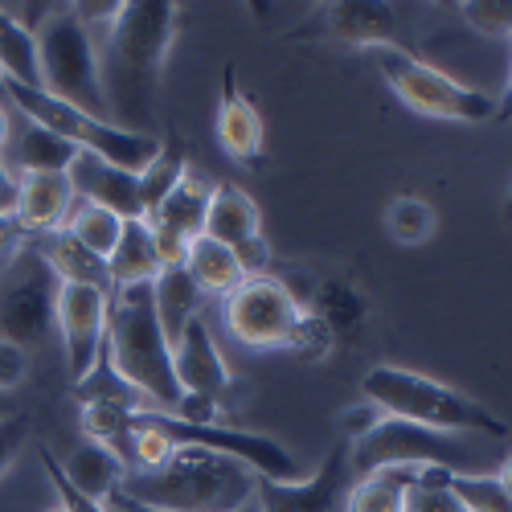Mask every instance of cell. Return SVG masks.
I'll return each instance as SVG.
<instances>
[{"label":"cell","instance_id":"cell-19","mask_svg":"<svg viewBox=\"0 0 512 512\" xmlns=\"http://www.w3.org/2000/svg\"><path fill=\"white\" fill-rule=\"evenodd\" d=\"M324 33L353 50H381L398 46V17L381 0H336V5H324Z\"/></svg>","mask_w":512,"mask_h":512},{"label":"cell","instance_id":"cell-29","mask_svg":"<svg viewBox=\"0 0 512 512\" xmlns=\"http://www.w3.org/2000/svg\"><path fill=\"white\" fill-rule=\"evenodd\" d=\"M386 230L398 246H426L439 234V213L418 193H398L386 205Z\"/></svg>","mask_w":512,"mask_h":512},{"label":"cell","instance_id":"cell-11","mask_svg":"<svg viewBox=\"0 0 512 512\" xmlns=\"http://www.w3.org/2000/svg\"><path fill=\"white\" fill-rule=\"evenodd\" d=\"M107 312H111V291L82 287V283H58L54 328L62 336V353H66V369H70L74 386H87L95 369L103 365Z\"/></svg>","mask_w":512,"mask_h":512},{"label":"cell","instance_id":"cell-5","mask_svg":"<svg viewBox=\"0 0 512 512\" xmlns=\"http://www.w3.org/2000/svg\"><path fill=\"white\" fill-rule=\"evenodd\" d=\"M37 74L41 91L107 119V95L99 74V41L74 17V5H50L37 21ZM111 123V119H107Z\"/></svg>","mask_w":512,"mask_h":512},{"label":"cell","instance_id":"cell-44","mask_svg":"<svg viewBox=\"0 0 512 512\" xmlns=\"http://www.w3.org/2000/svg\"><path fill=\"white\" fill-rule=\"evenodd\" d=\"M0 107H9V95H5V78H0Z\"/></svg>","mask_w":512,"mask_h":512},{"label":"cell","instance_id":"cell-25","mask_svg":"<svg viewBox=\"0 0 512 512\" xmlns=\"http://www.w3.org/2000/svg\"><path fill=\"white\" fill-rule=\"evenodd\" d=\"M422 467H381V472L357 476L345 512H406V488L418 480Z\"/></svg>","mask_w":512,"mask_h":512},{"label":"cell","instance_id":"cell-33","mask_svg":"<svg viewBox=\"0 0 512 512\" xmlns=\"http://www.w3.org/2000/svg\"><path fill=\"white\" fill-rule=\"evenodd\" d=\"M406 512H467V508L447 488V472H439V467H422L418 480L406 488Z\"/></svg>","mask_w":512,"mask_h":512},{"label":"cell","instance_id":"cell-9","mask_svg":"<svg viewBox=\"0 0 512 512\" xmlns=\"http://www.w3.org/2000/svg\"><path fill=\"white\" fill-rule=\"evenodd\" d=\"M349 463L353 476H369L381 467H439L447 476H467L472 451L459 443V435H443L402 418H381L369 435L349 443Z\"/></svg>","mask_w":512,"mask_h":512},{"label":"cell","instance_id":"cell-18","mask_svg":"<svg viewBox=\"0 0 512 512\" xmlns=\"http://www.w3.org/2000/svg\"><path fill=\"white\" fill-rule=\"evenodd\" d=\"M304 308H308V316H316L324 324L332 345H357V340L365 336V328H369V316H373L365 291L345 275L320 279Z\"/></svg>","mask_w":512,"mask_h":512},{"label":"cell","instance_id":"cell-4","mask_svg":"<svg viewBox=\"0 0 512 512\" xmlns=\"http://www.w3.org/2000/svg\"><path fill=\"white\" fill-rule=\"evenodd\" d=\"M361 398L386 418L418 422L443 435H488V439L508 435V422L492 414L484 402H472L467 394L443 386V381L402 365H373L361 377Z\"/></svg>","mask_w":512,"mask_h":512},{"label":"cell","instance_id":"cell-1","mask_svg":"<svg viewBox=\"0 0 512 512\" xmlns=\"http://www.w3.org/2000/svg\"><path fill=\"white\" fill-rule=\"evenodd\" d=\"M181 25L173 0H123V13L99 46V74L107 95V119L123 132L156 136L164 62Z\"/></svg>","mask_w":512,"mask_h":512},{"label":"cell","instance_id":"cell-30","mask_svg":"<svg viewBox=\"0 0 512 512\" xmlns=\"http://www.w3.org/2000/svg\"><path fill=\"white\" fill-rule=\"evenodd\" d=\"M62 230L107 263L111 250H115V242H119V234H123V218H119V213H111V209H103V205L74 201V209H70V218H66Z\"/></svg>","mask_w":512,"mask_h":512},{"label":"cell","instance_id":"cell-36","mask_svg":"<svg viewBox=\"0 0 512 512\" xmlns=\"http://www.w3.org/2000/svg\"><path fill=\"white\" fill-rule=\"evenodd\" d=\"M29 447V418L25 414H0V480L13 472V463Z\"/></svg>","mask_w":512,"mask_h":512},{"label":"cell","instance_id":"cell-22","mask_svg":"<svg viewBox=\"0 0 512 512\" xmlns=\"http://www.w3.org/2000/svg\"><path fill=\"white\" fill-rule=\"evenodd\" d=\"M185 271L189 279L197 283L201 295H218V300H226V295L246 279V267L238 263V254L222 242H213L205 234H197L185 250Z\"/></svg>","mask_w":512,"mask_h":512},{"label":"cell","instance_id":"cell-40","mask_svg":"<svg viewBox=\"0 0 512 512\" xmlns=\"http://www.w3.org/2000/svg\"><path fill=\"white\" fill-rule=\"evenodd\" d=\"M17 185H21V177L13 173V164L5 160V152H0V213L17 209Z\"/></svg>","mask_w":512,"mask_h":512},{"label":"cell","instance_id":"cell-27","mask_svg":"<svg viewBox=\"0 0 512 512\" xmlns=\"http://www.w3.org/2000/svg\"><path fill=\"white\" fill-rule=\"evenodd\" d=\"M78 160V148L66 144L62 136L46 132V127L29 123L25 132L13 140V173H70V164Z\"/></svg>","mask_w":512,"mask_h":512},{"label":"cell","instance_id":"cell-17","mask_svg":"<svg viewBox=\"0 0 512 512\" xmlns=\"http://www.w3.org/2000/svg\"><path fill=\"white\" fill-rule=\"evenodd\" d=\"M74 201L78 197H74L70 173H21L13 218L25 230V238H41L66 226Z\"/></svg>","mask_w":512,"mask_h":512},{"label":"cell","instance_id":"cell-13","mask_svg":"<svg viewBox=\"0 0 512 512\" xmlns=\"http://www.w3.org/2000/svg\"><path fill=\"white\" fill-rule=\"evenodd\" d=\"M205 238L222 242L238 254L246 275H271V246L263 238V213L254 197L238 185H213L209 213H205Z\"/></svg>","mask_w":512,"mask_h":512},{"label":"cell","instance_id":"cell-21","mask_svg":"<svg viewBox=\"0 0 512 512\" xmlns=\"http://www.w3.org/2000/svg\"><path fill=\"white\" fill-rule=\"evenodd\" d=\"M209 197H213V185L201 181L197 173H185L173 193H168L152 213H148V226L156 230H168V234H177L185 242H193L197 234H205V213H209Z\"/></svg>","mask_w":512,"mask_h":512},{"label":"cell","instance_id":"cell-28","mask_svg":"<svg viewBox=\"0 0 512 512\" xmlns=\"http://www.w3.org/2000/svg\"><path fill=\"white\" fill-rule=\"evenodd\" d=\"M152 295H156V312H160V324H164L168 340H177L181 328H185L193 316H201V300H205V295L197 291V283L189 279L185 267L160 271V275L152 279Z\"/></svg>","mask_w":512,"mask_h":512},{"label":"cell","instance_id":"cell-38","mask_svg":"<svg viewBox=\"0 0 512 512\" xmlns=\"http://www.w3.org/2000/svg\"><path fill=\"white\" fill-rule=\"evenodd\" d=\"M381 418H386V414H381L377 406H369V402H353V406H345V410L336 414V426H340V435H345V439L353 443V439L369 435Z\"/></svg>","mask_w":512,"mask_h":512},{"label":"cell","instance_id":"cell-41","mask_svg":"<svg viewBox=\"0 0 512 512\" xmlns=\"http://www.w3.org/2000/svg\"><path fill=\"white\" fill-rule=\"evenodd\" d=\"M13 140V123H9V107H0V152H5V144Z\"/></svg>","mask_w":512,"mask_h":512},{"label":"cell","instance_id":"cell-45","mask_svg":"<svg viewBox=\"0 0 512 512\" xmlns=\"http://www.w3.org/2000/svg\"><path fill=\"white\" fill-rule=\"evenodd\" d=\"M504 213H508V218H512V193H508V201H504Z\"/></svg>","mask_w":512,"mask_h":512},{"label":"cell","instance_id":"cell-35","mask_svg":"<svg viewBox=\"0 0 512 512\" xmlns=\"http://www.w3.org/2000/svg\"><path fill=\"white\" fill-rule=\"evenodd\" d=\"M37 455H41V467H46V480L54 484V496H58V504H62V508H70V512H107L99 500H87L82 492H74V488H70V480L62 476V463L54 459V451H50L46 443H37Z\"/></svg>","mask_w":512,"mask_h":512},{"label":"cell","instance_id":"cell-3","mask_svg":"<svg viewBox=\"0 0 512 512\" xmlns=\"http://www.w3.org/2000/svg\"><path fill=\"white\" fill-rule=\"evenodd\" d=\"M254 476L246 463L209 451L177 447L156 472H127L119 492L152 512H246L254 500Z\"/></svg>","mask_w":512,"mask_h":512},{"label":"cell","instance_id":"cell-10","mask_svg":"<svg viewBox=\"0 0 512 512\" xmlns=\"http://www.w3.org/2000/svg\"><path fill=\"white\" fill-rule=\"evenodd\" d=\"M17 259V271L0 287V336L21 349H37L54 332L58 275L37 259L33 246H25Z\"/></svg>","mask_w":512,"mask_h":512},{"label":"cell","instance_id":"cell-12","mask_svg":"<svg viewBox=\"0 0 512 512\" xmlns=\"http://www.w3.org/2000/svg\"><path fill=\"white\" fill-rule=\"evenodd\" d=\"M353 463H349V439H340L328 447L320 472L312 480H291V484H275V480H254V500L263 512H340L345 496L353 488Z\"/></svg>","mask_w":512,"mask_h":512},{"label":"cell","instance_id":"cell-34","mask_svg":"<svg viewBox=\"0 0 512 512\" xmlns=\"http://www.w3.org/2000/svg\"><path fill=\"white\" fill-rule=\"evenodd\" d=\"M463 21L484 37H512V0H463Z\"/></svg>","mask_w":512,"mask_h":512},{"label":"cell","instance_id":"cell-39","mask_svg":"<svg viewBox=\"0 0 512 512\" xmlns=\"http://www.w3.org/2000/svg\"><path fill=\"white\" fill-rule=\"evenodd\" d=\"M25 246H29V238L17 226V218H13V213H0V263H13Z\"/></svg>","mask_w":512,"mask_h":512},{"label":"cell","instance_id":"cell-2","mask_svg":"<svg viewBox=\"0 0 512 512\" xmlns=\"http://www.w3.org/2000/svg\"><path fill=\"white\" fill-rule=\"evenodd\" d=\"M103 365L115 373L119 386H127L140 406L168 410L181 406V386L173 369V340H168L152 283H132L111 291V312H107V349Z\"/></svg>","mask_w":512,"mask_h":512},{"label":"cell","instance_id":"cell-23","mask_svg":"<svg viewBox=\"0 0 512 512\" xmlns=\"http://www.w3.org/2000/svg\"><path fill=\"white\" fill-rule=\"evenodd\" d=\"M160 259H156V242H152V226L144 218L123 222V234L107 259V275L111 287H132V283H152L160 275Z\"/></svg>","mask_w":512,"mask_h":512},{"label":"cell","instance_id":"cell-26","mask_svg":"<svg viewBox=\"0 0 512 512\" xmlns=\"http://www.w3.org/2000/svg\"><path fill=\"white\" fill-rule=\"evenodd\" d=\"M0 78L21 82V87H41V74H37V33L9 5H0Z\"/></svg>","mask_w":512,"mask_h":512},{"label":"cell","instance_id":"cell-46","mask_svg":"<svg viewBox=\"0 0 512 512\" xmlns=\"http://www.w3.org/2000/svg\"><path fill=\"white\" fill-rule=\"evenodd\" d=\"M46 512H70V508H62V504H54V508H46Z\"/></svg>","mask_w":512,"mask_h":512},{"label":"cell","instance_id":"cell-14","mask_svg":"<svg viewBox=\"0 0 512 512\" xmlns=\"http://www.w3.org/2000/svg\"><path fill=\"white\" fill-rule=\"evenodd\" d=\"M173 369H177V386L189 398H213L218 402L230 386H234V373L213 340L205 316H193L181 336L173 340Z\"/></svg>","mask_w":512,"mask_h":512},{"label":"cell","instance_id":"cell-16","mask_svg":"<svg viewBox=\"0 0 512 512\" xmlns=\"http://www.w3.org/2000/svg\"><path fill=\"white\" fill-rule=\"evenodd\" d=\"M70 185L78 201H91L103 205L111 213H119L123 222L144 218V205H140V173H127L119 164H107L99 156L78 152V160L70 164Z\"/></svg>","mask_w":512,"mask_h":512},{"label":"cell","instance_id":"cell-42","mask_svg":"<svg viewBox=\"0 0 512 512\" xmlns=\"http://www.w3.org/2000/svg\"><path fill=\"white\" fill-rule=\"evenodd\" d=\"M496 119H512V74H508V91H504V99L496 103Z\"/></svg>","mask_w":512,"mask_h":512},{"label":"cell","instance_id":"cell-15","mask_svg":"<svg viewBox=\"0 0 512 512\" xmlns=\"http://www.w3.org/2000/svg\"><path fill=\"white\" fill-rule=\"evenodd\" d=\"M213 136H218L222 152L242 164V168H263V144H267V127L263 115L254 107L242 87L234 66L222 70V99H218V119H213Z\"/></svg>","mask_w":512,"mask_h":512},{"label":"cell","instance_id":"cell-43","mask_svg":"<svg viewBox=\"0 0 512 512\" xmlns=\"http://www.w3.org/2000/svg\"><path fill=\"white\" fill-rule=\"evenodd\" d=\"M496 476H500V484H504V492L512 496V455L504 459V467H500V472H496Z\"/></svg>","mask_w":512,"mask_h":512},{"label":"cell","instance_id":"cell-7","mask_svg":"<svg viewBox=\"0 0 512 512\" xmlns=\"http://www.w3.org/2000/svg\"><path fill=\"white\" fill-rule=\"evenodd\" d=\"M222 324L242 349L295 353L308 324V308L279 275H246L222 300Z\"/></svg>","mask_w":512,"mask_h":512},{"label":"cell","instance_id":"cell-24","mask_svg":"<svg viewBox=\"0 0 512 512\" xmlns=\"http://www.w3.org/2000/svg\"><path fill=\"white\" fill-rule=\"evenodd\" d=\"M62 476L70 480L74 492H82L87 500H99V504H103V500L123 484L127 467H123L107 447L82 439V443L70 451V459L62 463Z\"/></svg>","mask_w":512,"mask_h":512},{"label":"cell","instance_id":"cell-20","mask_svg":"<svg viewBox=\"0 0 512 512\" xmlns=\"http://www.w3.org/2000/svg\"><path fill=\"white\" fill-rule=\"evenodd\" d=\"M29 246L37 250V259L58 275V283H82V287L115 291V287H111V275H107V263L99 259V254H91L82 242H74L66 230L29 238Z\"/></svg>","mask_w":512,"mask_h":512},{"label":"cell","instance_id":"cell-32","mask_svg":"<svg viewBox=\"0 0 512 512\" xmlns=\"http://www.w3.org/2000/svg\"><path fill=\"white\" fill-rule=\"evenodd\" d=\"M447 488L463 500L467 512H512V496L504 492L500 476H480V472L447 476Z\"/></svg>","mask_w":512,"mask_h":512},{"label":"cell","instance_id":"cell-37","mask_svg":"<svg viewBox=\"0 0 512 512\" xmlns=\"http://www.w3.org/2000/svg\"><path fill=\"white\" fill-rule=\"evenodd\" d=\"M25 377H29V349L0 336V394H13L17 386H25Z\"/></svg>","mask_w":512,"mask_h":512},{"label":"cell","instance_id":"cell-31","mask_svg":"<svg viewBox=\"0 0 512 512\" xmlns=\"http://www.w3.org/2000/svg\"><path fill=\"white\" fill-rule=\"evenodd\" d=\"M189 173V156H185V144L177 136H164L160 144V156L140 173V205H144V218L173 193V185Z\"/></svg>","mask_w":512,"mask_h":512},{"label":"cell","instance_id":"cell-6","mask_svg":"<svg viewBox=\"0 0 512 512\" xmlns=\"http://www.w3.org/2000/svg\"><path fill=\"white\" fill-rule=\"evenodd\" d=\"M9 107H17L29 123L46 127V132L62 136L66 144H74L78 152L99 156L107 164H119L127 173H144V168L160 156V136H140V132H123V127L95 119L87 111H78L54 95H46L41 87H21V82H5Z\"/></svg>","mask_w":512,"mask_h":512},{"label":"cell","instance_id":"cell-47","mask_svg":"<svg viewBox=\"0 0 512 512\" xmlns=\"http://www.w3.org/2000/svg\"><path fill=\"white\" fill-rule=\"evenodd\" d=\"M0 398H5V394H0ZM0 414H5V410H0Z\"/></svg>","mask_w":512,"mask_h":512},{"label":"cell","instance_id":"cell-8","mask_svg":"<svg viewBox=\"0 0 512 512\" xmlns=\"http://www.w3.org/2000/svg\"><path fill=\"white\" fill-rule=\"evenodd\" d=\"M377 66L386 74L390 91L418 115H431V119H451V123H484L496 119V99L484 91L463 87L459 78H451L447 70L431 66L414 58L402 46H381L373 50Z\"/></svg>","mask_w":512,"mask_h":512}]
</instances>
